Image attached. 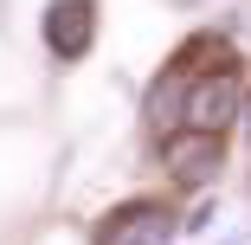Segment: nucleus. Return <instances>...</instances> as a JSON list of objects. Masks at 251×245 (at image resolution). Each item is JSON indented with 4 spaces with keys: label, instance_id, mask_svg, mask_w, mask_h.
<instances>
[{
    "label": "nucleus",
    "instance_id": "4",
    "mask_svg": "<svg viewBox=\"0 0 251 245\" xmlns=\"http://www.w3.org/2000/svg\"><path fill=\"white\" fill-rule=\"evenodd\" d=\"M168 168H174V181L180 187H200V181H213L219 174V162H226V142L219 136H193V129H180V136H168Z\"/></svg>",
    "mask_w": 251,
    "mask_h": 245
},
{
    "label": "nucleus",
    "instance_id": "1",
    "mask_svg": "<svg viewBox=\"0 0 251 245\" xmlns=\"http://www.w3.org/2000/svg\"><path fill=\"white\" fill-rule=\"evenodd\" d=\"M238 110H245V84H238V71H232V65L200 71L193 90L180 97V129H193V136H219Z\"/></svg>",
    "mask_w": 251,
    "mask_h": 245
},
{
    "label": "nucleus",
    "instance_id": "3",
    "mask_svg": "<svg viewBox=\"0 0 251 245\" xmlns=\"http://www.w3.org/2000/svg\"><path fill=\"white\" fill-rule=\"evenodd\" d=\"M97 39V0H52V13H45V45H52L58 58H84Z\"/></svg>",
    "mask_w": 251,
    "mask_h": 245
},
{
    "label": "nucleus",
    "instance_id": "2",
    "mask_svg": "<svg viewBox=\"0 0 251 245\" xmlns=\"http://www.w3.org/2000/svg\"><path fill=\"white\" fill-rule=\"evenodd\" d=\"M174 239V213L168 200H129L123 213H110L103 245H168Z\"/></svg>",
    "mask_w": 251,
    "mask_h": 245
}]
</instances>
